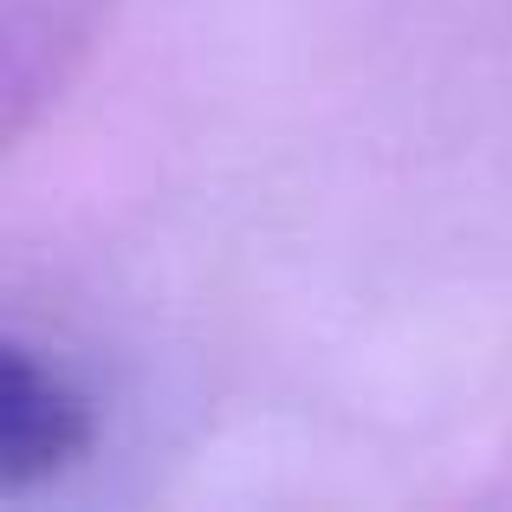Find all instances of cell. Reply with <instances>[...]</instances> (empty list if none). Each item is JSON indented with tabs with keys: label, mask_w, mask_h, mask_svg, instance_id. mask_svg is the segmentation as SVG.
I'll use <instances>...</instances> for the list:
<instances>
[{
	"label": "cell",
	"mask_w": 512,
	"mask_h": 512,
	"mask_svg": "<svg viewBox=\"0 0 512 512\" xmlns=\"http://www.w3.org/2000/svg\"><path fill=\"white\" fill-rule=\"evenodd\" d=\"M91 448V402L39 350H0V493H26L65 474Z\"/></svg>",
	"instance_id": "cell-1"
}]
</instances>
